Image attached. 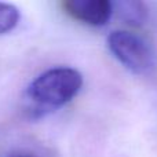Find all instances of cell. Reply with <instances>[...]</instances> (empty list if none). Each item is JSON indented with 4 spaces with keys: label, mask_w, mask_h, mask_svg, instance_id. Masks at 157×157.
<instances>
[{
    "label": "cell",
    "mask_w": 157,
    "mask_h": 157,
    "mask_svg": "<svg viewBox=\"0 0 157 157\" xmlns=\"http://www.w3.org/2000/svg\"><path fill=\"white\" fill-rule=\"evenodd\" d=\"M83 76L69 66H55L40 73L25 91V106L30 117H41L68 105L80 92Z\"/></svg>",
    "instance_id": "6da1fadb"
},
{
    "label": "cell",
    "mask_w": 157,
    "mask_h": 157,
    "mask_svg": "<svg viewBox=\"0 0 157 157\" xmlns=\"http://www.w3.org/2000/svg\"><path fill=\"white\" fill-rule=\"evenodd\" d=\"M106 43L112 55L132 73H149L156 66V52L152 44L136 33L114 30L108 36Z\"/></svg>",
    "instance_id": "7a4b0ae2"
},
{
    "label": "cell",
    "mask_w": 157,
    "mask_h": 157,
    "mask_svg": "<svg viewBox=\"0 0 157 157\" xmlns=\"http://www.w3.org/2000/svg\"><path fill=\"white\" fill-rule=\"evenodd\" d=\"M61 6L69 17L92 28L105 26L114 13L109 0H66Z\"/></svg>",
    "instance_id": "3957f363"
},
{
    "label": "cell",
    "mask_w": 157,
    "mask_h": 157,
    "mask_svg": "<svg viewBox=\"0 0 157 157\" xmlns=\"http://www.w3.org/2000/svg\"><path fill=\"white\" fill-rule=\"evenodd\" d=\"M114 8H119V14L124 21L132 25H141L146 19V8L139 2H121L113 4Z\"/></svg>",
    "instance_id": "277c9868"
},
{
    "label": "cell",
    "mask_w": 157,
    "mask_h": 157,
    "mask_svg": "<svg viewBox=\"0 0 157 157\" xmlns=\"http://www.w3.org/2000/svg\"><path fill=\"white\" fill-rule=\"evenodd\" d=\"M19 11L15 6L0 2V35L13 30L18 25Z\"/></svg>",
    "instance_id": "5b68a950"
},
{
    "label": "cell",
    "mask_w": 157,
    "mask_h": 157,
    "mask_svg": "<svg viewBox=\"0 0 157 157\" xmlns=\"http://www.w3.org/2000/svg\"><path fill=\"white\" fill-rule=\"evenodd\" d=\"M18 157H36V156H30V155H26V156H18Z\"/></svg>",
    "instance_id": "8992f818"
}]
</instances>
